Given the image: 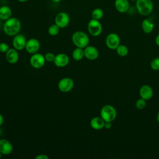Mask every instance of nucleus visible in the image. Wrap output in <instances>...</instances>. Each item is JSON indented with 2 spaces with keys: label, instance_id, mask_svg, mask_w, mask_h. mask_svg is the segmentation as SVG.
<instances>
[{
  "label": "nucleus",
  "instance_id": "f257e3e1",
  "mask_svg": "<svg viewBox=\"0 0 159 159\" xmlns=\"http://www.w3.org/2000/svg\"><path fill=\"white\" fill-rule=\"evenodd\" d=\"M21 29L20 21L16 17H11L5 20L2 25L4 32L8 36L14 37L18 34Z\"/></svg>",
  "mask_w": 159,
  "mask_h": 159
},
{
  "label": "nucleus",
  "instance_id": "f03ea898",
  "mask_svg": "<svg viewBox=\"0 0 159 159\" xmlns=\"http://www.w3.org/2000/svg\"><path fill=\"white\" fill-rule=\"evenodd\" d=\"M72 42L76 47L81 48H84L89 43V38L88 35L83 31H76L73 33L71 37Z\"/></svg>",
  "mask_w": 159,
  "mask_h": 159
},
{
  "label": "nucleus",
  "instance_id": "7ed1b4c3",
  "mask_svg": "<svg viewBox=\"0 0 159 159\" xmlns=\"http://www.w3.org/2000/svg\"><path fill=\"white\" fill-rule=\"evenodd\" d=\"M135 7L137 12L140 15L147 16L153 11V3L152 0H137Z\"/></svg>",
  "mask_w": 159,
  "mask_h": 159
},
{
  "label": "nucleus",
  "instance_id": "20e7f679",
  "mask_svg": "<svg viewBox=\"0 0 159 159\" xmlns=\"http://www.w3.org/2000/svg\"><path fill=\"white\" fill-rule=\"evenodd\" d=\"M101 117L105 122H112L115 120L117 112L116 109L111 105L107 104L104 106L100 111Z\"/></svg>",
  "mask_w": 159,
  "mask_h": 159
},
{
  "label": "nucleus",
  "instance_id": "39448f33",
  "mask_svg": "<svg viewBox=\"0 0 159 159\" xmlns=\"http://www.w3.org/2000/svg\"><path fill=\"white\" fill-rule=\"evenodd\" d=\"M88 30L92 36L98 37L101 35L102 27L99 20L91 19L88 23Z\"/></svg>",
  "mask_w": 159,
  "mask_h": 159
},
{
  "label": "nucleus",
  "instance_id": "423d86ee",
  "mask_svg": "<svg viewBox=\"0 0 159 159\" xmlns=\"http://www.w3.org/2000/svg\"><path fill=\"white\" fill-rule=\"evenodd\" d=\"M45 57L39 53L32 54L30 58V65L34 68L39 69L43 67L45 63Z\"/></svg>",
  "mask_w": 159,
  "mask_h": 159
},
{
  "label": "nucleus",
  "instance_id": "0eeeda50",
  "mask_svg": "<svg viewBox=\"0 0 159 159\" xmlns=\"http://www.w3.org/2000/svg\"><path fill=\"white\" fill-rule=\"evenodd\" d=\"M70 16L65 12H58L55 17V24H57L60 28L66 27L70 23Z\"/></svg>",
  "mask_w": 159,
  "mask_h": 159
},
{
  "label": "nucleus",
  "instance_id": "6e6552de",
  "mask_svg": "<svg viewBox=\"0 0 159 159\" xmlns=\"http://www.w3.org/2000/svg\"><path fill=\"white\" fill-rule=\"evenodd\" d=\"M74 86V81L73 80L68 77L61 78L58 83V88L59 90L63 93H67L70 91Z\"/></svg>",
  "mask_w": 159,
  "mask_h": 159
},
{
  "label": "nucleus",
  "instance_id": "1a4fd4ad",
  "mask_svg": "<svg viewBox=\"0 0 159 159\" xmlns=\"http://www.w3.org/2000/svg\"><path fill=\"white\" fill-rule=\"evenodd\" d=\"M120 37L116 33H111L106 37V44L107 47L111 50L116 49L120 45Z\"/></svg>",
  "mask_w": 159,
  "mask_h": 159
},
{
  "label": "nucleus",
  "instance_id": "9d476101",
  "mask_svg": "<svg viewBox=\"0 0 159 159\" xmlns=\"http://www.w3.org/2000/svg\"><path fill=\"white\" fill-rule=\"evenodd\" d=\"M40 47V42L35 38H32L27 41L25 49V50L30 54H34L37 53Z\"/></svg>",
  "mask_w": 159,
  "mask_h": 159
},
{
  "label": "nucleus",
  "instance_id": "9b49d317",
  "mask_svg": "<svg viewBox=\"0 0 159 159\" xmlns=\"http://www.w3.org/2000/svg\"><path fill=\"white\" fill-rule=\"evenodd\" d=\"M27 39L23 34H18L14 36L12 40V45L15 49L17 50H22L25 47Z\"/></svg>",
  "mask_w": 159,
  "mask_h": 159
},
{
  "label": "nucleus",
  "instance_id": "f8f14e48",
  "mask_svg": "<svg viewBox=\"0 0 159 159\" xmlns=\"http://www.w3.org/2000/svg\"><path fill=\"white\" fill-rule=\"evenodd\" d=\"M70 58L69 57L63 53H58L57 55H55V59L53 60V63L55 66L57 67L62 68L65 67L69 63Z\"/></svg>",
  "mask_w": 159,
  "mask_h": 159
},
{
  "label": "nucleus",
  "instance_id": "ddd939ff",
  "mask_svg": "<svg viewBox=\"0 0 159 159\" xmlns=\"http://www.w3.org/2000/svg\"><path fill=\"white\" fill-rule=\"evenodd\" d=\"M84 57L89 60H95L99 57V52L98 49L91 45H88L84 48Z\"/></svg>",
  "mask_w": 159,
  "mask_h": 159
},
{
  "label": "nucleus",
  "instance_id": "4468645a",
  "mask_svg": "<svg viewBox=\"0 0 159 159\" xmlns=\"http://www.w3.org/2000/svg\"><path fill=\"white\" fill-rule=\"evenodd\" d=\"M13 150L12 144L7 139H2L0 140V152L2 155H9Z\"/></svg>",
  "mask_w": 159,
  "mask_h": 159
},
{
  "label": "nucleus",
  "instance_id": "2eb2a0df",
  "mask_svg": "<svg viewBox=\"0 0 159 159\" xmlns=\"http://www.w3.org/2000/svg\"><path fill=\"white\" fill-rule=\"evenodd\" d=\"M139 94L141 98L147 101L152 98L153 91L152 88L149 85L144 84L140 88L139 90Z\"/></svg>",
  "mask_w": 159,
  "mask_h": 159
},
{
  "label": "nucleus",
  "instance_id": "dca6fc26",
  "mask_svg": "<svg viewBox=\"0 0 159 159\" xmlns=\"http://www.w3.org/2000/svg\"><path fill=\"white\" fill-rule=\"evenodd\" d=\"M114 7L119 12H126L128 11L130 7L129 1V0H115Z\"/></svg>",
  "mask_w": 159,
  "mask_h": 159
},
{
  "label": "nucleus",
  "instance_id": "f3484780",
  "mask_svg": "<svg viewBox=\"0 0 159 159\" xmlns=\"http://www.w3.org/2000/svg\"><path fill=\"white\" fill-rule=\"evenodd\" d=\"M16 49L9 48L6 53V60L11 64H14L19 60V53Z\"/></svg>",
  "mask_w": 159,
  "mask_h": 159
},
{
  "label": "nucleus",
  "instance_id": "a211bd4d",
  "mask_svg": "<svg viewBox=\"0 0 159 159\" xmlns=\"http://www.w3.org/2000/svg\"><path fill=\"white\" fill-rule=\"evenodd\" d=\"M105 121L101 117H94L90 120V125L94 130H101L104 127Z\"/></svg>",
  "mask_w": 159,
  "mask_h": 159
},
{
  "label": "nucleus",
  "instance_id": "6ab92c4d",
  "mask_svg": "<svg viewBox=\"0 0 159 159\" xmlns=\"http://www.w3.org/2000/svg\"><path fill=\"white\" fill-rule=\"evenodd\" d=\"M155 27L153 22L150 19H145L142 22V29L144 33L150 34L151 33Z\"/></svg>",
  "mask_w": 159,
  "mask_h": 159
},
{
  "label": "nucleus",
  "instance_id": "aec40b11",
  "mask_svg": "<svg viewBox=\"0 0 159 159\" xmlns=\"http://www.w3.org/2000/svg\"><path fill=\"white\" fill-rule=\"evenodd\" d=\"M12 9L8 6H2L0 7V19L6 20L12 17Z\"/></svg>",
  "mask_w": 159,
  "mask_h": 159
},
{
  "label": "nucleus",
  "instance_id": "412c9836",
  "mask_svg": "<svg viewBox=\"0 0 159 159\" xmlns=\"http://www.w3.org/2000/svg\"><path fill=\"white\" fill-rule=\"evenodd\" d=\"M72 57L76 61H80L84 57V48L76 47L72 52Z\"/></svg>",
  "mask_w": 159,
  "mask_h": 159
},
{
  "label": "nucleus",
  "instance_id": "4be33fe9",
  "mask_svg": "<svg viewBox=\"0 0 159 159\" xmlns=\"http://www.w3.org/2000/svg\"><path fill=\"white\" fill-rule=\"evenodd\" d=\"M103 16H104L103 11L99 7L95 8L91 12V17L92 19H94L99 20L103 17Z\"/></svg>",
  "mask_w": 159,
  "mask_h": 159
},
{
  "label": "nucleus",
  "instance_id": "5701e85b",
  "mask_svg": "<svg viewBox=\"0 0 159 159\" xmlns=\"http://www.w3.org/2000/svg\"><path fill=\"white\" fill-rule=\"evenodd\" d=\"M116 50L117 55L120 57L126 56L129 52V50L127 47L124 45H119Z\"/></svg>",
  "mask_w": 159,
  "mask_h": 159
},
{
  "label": "nucleus",
  "instance_id": "b1692460",
  "mask_svg": "<svg viewBox=\"0 0 159 159\" xmlns=\"http://www.w3.org/2000/svg\"><path fill=\"white\" fill-rule=\"evenodd\" d=\"M60 27L55 24L50 25L48 29V32L51 36H55L58 34L60 32Z\"/></svg>",
  "mask_w": 159,
  "mask_h": 159
},
{
  "label": "nucleus",
  "instance_id": "393cba45",
  "mask_svg": "<svg viewBox=\"0 0 159 159\" xmlns=\"http://www.w3.org/2000/svg\"><path fill=\"white\" fill-rule=\"evenodd\" d=\"M145 106H146V100H145L141 98L137 100V101L135 102V107H137V109H138L139 110H142V109H144L145 107Z\"/></svg>",
  "mask_w": 159,
  "mask_h": 159
},
{
  "label": "nucleus",
  "instance_id": "a878e982",
  "mask_svg": "<svg viewBox=\"0 0 159 159\" xmlns=\"http://www.w3.org/2000/svg\"><path fill=\"white\" fill-rule=\"evenodd\" d=\"M151 68L155 71L159 70V58H153L150 63Z\"/></svg>",
  "mask_w": 159,
  "mask_h": 159
},
{
  "label": "nucleus",
  "instance_id": "bb28decb",
  "mask_svg": "<svg viewBox=\"0 0 159 159\" xmlns=\"http://www.w3.org/2000/svg\"><path fill=\"white\" fill-rule=\"evenodd\" d=\"M45 60L47 61H48V62H52V61H53L54 59H55V55L53 53H51V52H48L45 55Z\"/></svg>",
  "mask_w": 159,
  "mask_h": 159
},
{
  "label": "nucleus",
  "instance_id": "cd10ccee",
  "mask_svg": "<svg viewBox=\"0 0 159 159\" xmlns=\"http://www.w3.org/2000/svg\"><path fill=\"white\" fill-rule=\"evenodd\" d=\"M9 47L7 43L5 42L0 43V52L6 53V52L9 49Z\"/></svg>",
  "mask_w": 159,
  "mask_h": 159
},
{
  "label": "nucleus",
  "instance_id": "c85d7f7f",
  "mask_svg": "<svg viewBox=\"0 0 159 159\" xmlns=\"http://www.w3.org/2000/svg\"><path fill=\"white\" fill-rule=\"evenodd\" d=\"M49 157L45 154H40L35 157V159H48Z\"/></svg>",
  "mask_w": 159,
  "mask_h": 159
},
{
  "label": "nucleus",
  "instance_id": "c756f323",
  "mask_svg": "<svg viewBox=\"0 0 159 159\" xmlns=\"http://www.w3.org/2000/svg\"><path fill=\"white\" fill-rule=\"evenodd\" d=\"M112 127V124L111 122H105L104 124V128L106 129H110Z\"/></svg>",
  "mask_w": 159,
  "mask_h": 159
},
{
  "label": "nucleus",
  "instance_id": "7c9ffc66",
  "mask_svg": "<svg viewBox=\"0 0 159 159\" xmlns=\"http://www.w3.org/2000/svg\"><path fill=\"white\" fill-rule=\"evenodd\" d=\"M4 122V117L2 116V115L0 113V126H1L2 125Z\"/></svg>",
  "mask_w": 159,
  "mask_h": 159
},
{
  "label": "nucleus",
  "instance_id": "2f4dec72",
  "mask_svg": "<svg viewBox=\"0 0 159 159\" xmlns=\"http://www.w3.org/2000/svg\"><path fill=\"white\" fill-rule=\"evenodd\" d=\"M155 43L158 46H159V34L155 38Z\"/></svg>",
  "mask_w": 159,
  "mask_h": 159
},
{
  "label": "nucleus",
  "instance_id": "473e14b6",
  "mask_svg": "<svg viewBox=\"0 0 159 159\" xmlns=\"http://www.w3.org/2000/svg\"><path fill=\"white\" fill-rule=\"evenodd\" d=\"M51 1L55 3H59L61 1V0H51Z\"/></svg>",
  "mask_w": 159,
  "mask_h": 159
},
{
  "label": "nucleus",
  "instance_id": "72a5a7b5",
  "mask_svg": "<svg viewBox=\"0 0 159 159\" xmlns=\"http://www.w3.org/2000/svg\"><path fill=\"white\" fill-rule=\"evenodd\" d=\"M157 122L159 123V112H158V114L157 115Z\"/></svg>",
  "mask_w": 159,
  "mask_h": 159
},
{
  "label": "nucleus",
  "instance_id": "f704fd0d",
  "mask_svg": "<svg viewBox=\"0 0 159 159\" xmlns=\"http://www.w3.org/2000/svg\"><path fill=\"white\" fill-rule=\"evenodd\" d=\"M19 2H27L28 0H17Z\"/></svg>",
  "mask_w": 159,
  "mask_h": 159
},
{
  "label": "nucleus",
  "instance_id": "c9c22d12",
  "mask_svg": "<svg viewBox=\"0 0 159 159\" xmlns=\"http://www.w3.org/2000/svg\"><path fill=\"white\" fill-rule=\"evenodd\" d=\"M1 20H1V19H0V28H1V26H2V24H1Z\"/></svg>",
  "mask_w": 159,
  "mask_h": 159
},
{
  "label": "nucleus",
  "instance_id": "e433bc0d",
  "mask_svg": "<svg viewBox=\"0 0 159 159\" xmlns=\"http://www.w3.org/2000/svg\"><path fill=\"white\" fill-rule=\"evenodd\" d=\"M1 156H2V153H1V152H0V158H1Z\"/></svg>",
  "mask_w": 159,
  "mask_h": 159
},
{
  "label": "nucleus",
  "instance_id": "4c0bfd02",
  "mask_svg": "<svg viewBox=\"0 0 159 159\" xmlns=\"http://www.w3.org/2000/svg\"><path fill=\"white\" fill-rule=\"evenodd\" d=\"M130 1H136L137 0H130Z\"/></svg>",
  "mask_w": 159,
  "mask_h": 159
}]
</instances>
